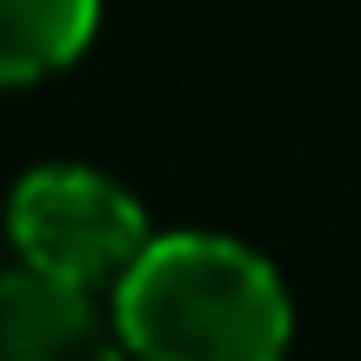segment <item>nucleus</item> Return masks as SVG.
Wrapping results in <instances>:
<instances>
[{
  "label": "nucleus",
  "mask_w": 361,
  "mask_h": 361,
  "mask_svg": "<svg viewBox=\"0 0 361 361\" xmlns=\"http://www.w3.org/2000/svg\"><path fill=\"white\" fill-rule=\"evenodd\" d=\"M288 328L281 274L228 234H147L114 281V335L134 361H281Z\"/></svg>",
  "instance_id": "f257e3e1"
},
{
  "label": "nucleus",
  "mask_w": 361,
  "mask_h": 361,
  "mask_svg": "<svg viewBox=\"0 0 361 361\" xmlns=\"http://www.w3.org/2000/svg\"><path fill=\"white\" fill-rule=\"evenodd\" d=\"M7 234L20 247V268L101 295L147 247V214L121 180L74 168V161H54V168H34L13 188Z\"/></svg>",
  "instance_id": "f03ea898"
},
{
  "label": "nucleus",
  "mask_w": 361,
  "mask_h": 361,
  "mask_svg": "<svg viewBox=\"0 0 361 361\" xmlns=\"http://www.w3.org/2000/svg\"><path fill=\"white\" fill-rule=\"evenodd\" d=\"M0 361H121V335L114 322H101L87 288L7 268L0 274Z\"/></svg>",
  "instance_id": "7ed1b4c3"
},
{
  "label": "nucleus",
  "mask_w": 361,
  "mask_h": 361,
  "mask_svg": "<svg viewBox=\"0 0 361 361\" xmlns=\"http://www.w3.org/2000/svg\"><path fill=\"white\" fill-rule=\"evenodd\" d=\"M94 27H101V0H0V87H27L80 61Z\"/></svg>",
  "instance_id": "20e7f679"
}]
</instances>
